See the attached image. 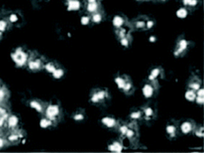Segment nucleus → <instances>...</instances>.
I'll list each match as a JSON object with an SVG mask.
<instances>
[{"mask_svg": "<svg viewBox=\"0 0 204 153\" xmlns=\"http://www.w3.org/2000/svg\"><path fill=\"white\" fill-rule=\"evenodd\" d=\"M128 38H129L127 36L121 38L120 42H121V44H122V45L125 46H127L129 44V40Z\"/></svg>", "mask_w": 204, "mask_h": 153, "instance_id": "obj_27", "label": "nucleus"}, {"mask_svg": "<svg viewBox=\"0 0 204 153\" xmlns=\"http://www.w3.org/2000/svg\"><path fill=\"white\" fill-rule=\"evenodd\" d=\"M193 134H195L198 137H203V127L201 125H196L194 130L193 131Z\"/></svg>", "mask_w": 204, "mask_h": 153, "instance_id": "obj_19", "label": "nucleus"}, {"mask_svg": "<svg viewBox=\"0 0 204 153\" xmlns=\"http://www.w3.org/2000/svg\"><path fill=\"white\" fill-rule=\"evenodd\" d=\"M131 79L129 77V76L124 75V74L123 75L120 74V75L116 76L114 81L118 86V88H119L120 90L122 91L123 88L125 87V86L126 85V84Z\"/></svg>", "mask_w": 204, "mask_h": 153, "instance_id": "obj_12", "label": "nucleus"}, {"mask_svg": "<svg viewBox=\"0 0 204 153\" xmlns=\"http://www.w3.org/2000/svg\"><path fill=\"white\" fill-rule=\"evenodd\" d=\"M188 88L193 91H197L201 87V80L197 76H193L188 82Z\"/></svg>", "mask_w": 204, "mask_h": 153, "instance_id": "obj_14", "label": "nucleus"}, {"mask_svg": "<svg viewBox=\"0 0 204 153\" xmlns=\"http://www.w3.org/2000/svg\"><path fill=\"white\" fill-rule=\"evenodd\" d=\"M178 16L180 18H184L187 15V10L186 8H180L177 12Z\"/></svg>", "mask_w": 204, "mask_h": 153, "instance_id": "obj_26", "label": "nucleus"}, {"mask_svg": "<svg viewBox=\"0 0 204 153\" xmlns=\"http://www.w3.org/2000/svg\"><path fill=\"white\" fill-rule=\"evenodd\" d=\"M124 148L123 143L120 140H113L108 144V150L115 152H120Z\"/></svg>", "mask_w": 204, "mask_h": 153, "instance_id": "obj_13", "label": "nucleus"}, {"mask_svg": "<svg viewBox=\"0 0 204 153\" xmlns=\"http://www.w3.org/2000/svg\"><path fill=\"white\" fill-rule=\"evenodd\" d=\"M54 76H55V77H61V76L63 75V71L61 70H59V69H56V70L54 71Z\"/></svg>", "mask_w": 204, "mask_h": 153, "instance_id": "obj_31", "label": "nucleus"}, {"mask_svg": "<svg viewBox=\"0 0 204 153\" xmlns=\"http://www.w3.org/2000/svg\"><path fill=\"white\" fill-rule=\"evenodd\" d=\"M27 65L32 70H39L43 67L42 61L38 57L30 58L27 61Z\"/></svg>", "mask_w": 204, "mask_h": 153, "instance_id": "obj_11", "label": "nucleus"}, {"mask_svg": "<svg viewBox=\"0 0 204 153\" xmlns=\"http://www.w3.org/2000/svg\"><path fill=\"white\" fill-rule=\"evenodd\" d=\"M14 60L16 61L17 64L23 65L24 63L27 62L29 58L27 55L23 50H17L14 54Z\"/></svg>", "mask_w": 204, "mask_h": 153, "instance_id": "obj_10", "label": "nucleus"}, {"mask_svg": "<svg viewBox=\"0 0 204 153\" xmlns=\"http://www.w3.org/2000/svg\"><path fill=\"white\" fill-rule=\"evenodd\" d=\"M8 122L9 126L14 127L17 124V118L14 116H10L9 118H8Z\"/></svg>", "mask_w": 204, "mask_h": 153, "instance_id": "obj_24", "label": "nucleus"}, {"mask_svg": "<svg viewBox=\"0 0 204 153\" xmlns=\"http://www.w3.org/2000/svg\"><path fill=\"white\" fill-rule=\"evenodd\" d=\"M85 118V112L83 110H81L78 112H76V113L74 115V119L76 121H81L84 120Z\"/></svg>", "mask_w": 204, "mask_h": 153, "instance_id": "obj_20", "label": "nucleus"}, {"mask_svg": "<svg viewBox=\"0 0 204 153\" xmlns=\"http://www.w3.org/2000/svg\"><path fill=\"white\" fill-rule=\"evenodd\" d=\"M99 4L97 0H87V10L89 13H95L99 11Z\"/></svg>", "mask_w": 204, "mask_h": 153, "instance_id": "obj_15", "label": "nucleus"}, {"mask_svg": "<svg viewBox=\"0 0 204 153\" xmlns=\"http://www.w3.org/2000/svg\"><path fill=\"white\" fill-rule=\"evenodd\" d=\"M197 4H198V0H190L189 4H188V6L191 7V8L195 7L197 5Z\"/></svg>", "mask_w": 204, "mask_h": 153, "instance_id": "obj_32", "label": "nucleus"}, {"mask_svg": "<svg viewBox=\"0 0 204 153\" xmlns=\"http://www.w3.org/2000/svg\"><path fill=\"white\" fill-rule=\"evenodd\" d=\"M8 92L4 88H0V102L6 100L8 98Z\"/></svg>", "mask_w": 204, "mask_h": 153, "instance_id": "obj_22", "label": "nucleus"}, {"mask_svg": "<svg viewBox=\"0 0 204 153\" xmlns=\"http://www.w3.org/2000/svg\"><path fill=\"white\" fill-rule=\"evenodd\" d=\"M178 122L179 131L185 135L193 133L196 126L195 122L192 119H184Z\"/></svg>", "mask_w": 204, "mask_h": 153, "instance_id": "obj_3", "label": "nucleus"}, {"mask_svg": "<svg viewBox=\"0 0 204 153\" xmlns=\"http://www.w3.org/2000/svg\"><path fill=\"white\" fill-rule=\"evenodd\" d=\"M7 22L5 20H0V31H3L6 29Z\"/></svg>", "mask_w": 204, "mask_h": 153, "instance_id": "obj_30", "label": "nucleus"}, {"mask_svg": "<svg viewBox=\"0 0 204 153\" xmlns=\"http://www.w3.org/2000/svg\"><path fill=\"white\" fill-rule=\"evenodd\" d=\"M5 118L4 117H2V116H0V127H2L4 125V122H5Z\"/></svg>", "mask_w": 204, "mask_h": 153, "instance_id": "obj_37", "label": "nucleus"}, {"mask_svg": "<svg viewBox=\"0 0 204 153\" xmlns=\"http://www.w3.org/2000/svg\"><path fill=\"white\" fill-rule=\"evenodd\" d=\"M167 136L170 140L175 139L179 134V128H178V122L174 120H172L167 122L166 128H165Z\"/></svg>", "mask_w": 204, "mask_h": 153, "instance_id": "obj_5", "label": "nucleus"}, {"mask_svg": "<svg viewBox=\"0 0 204 153\" xmlns=\"http://www.w3.org/2000/svg\"><path fill=\"white\" fill-rule=\"evenodd\" d=\"M6 114V109L2 108V107L0 106V116L2 117H5Z\"/></svg>", "mask_w": 204, "mask_h": 153, "instance_id": "obj_33", "label": "nucleus"}, {"mask_svg": "<svg viewBox=\"0 0 204 153\" xmlns=\"http://www.w3.org/2000/svg\"><path fill=\"white\" fill-rule=\"evenodd\" d=\"M188 44L189 43L188 42V41L185 38H180V39L178 40L176 47H175L174 51L175 56L180 57V56L184 55L186 51L188 50Z\"/></svg>", "mask_w": 204, "mask_h": 153, "instance_id": "obj_6", "label": "nucleus"}, {"mask_svg": "<svg viewBox=\"0 0 204 153\" xmlns=\"http://www.w3.org/2000/svg\"><path fill=\"white\" fill-rule=\"evenodd\" d=\"M72 6V8H73L74 7V9H77V8H78V6H79V4H78V2L73 1V2H72V4H70V6Z\"/></svg>", "mask_w": 204, "mask_h": 153, "instance_id": "obj_34", "label": "nucleus"}, {"mask_svg": "<svg viewBox=\"0 0 204 153\" xmlns=\"http://www.w3.org/2000/svg\"><path fill=\"white\" fill-rule=\"evenodd\" d=\"M46 68H47V70L48 71H51V72H54V71L56 70V68H55V66L53 63H48V64L46 65Z\"/></svg>", "mask_w": 204, "mask_h": 153, "instance_id": "obj_28", "label": "nucleus"}, {"mask_svg": "<svg viewBox=\"0 0 204 153\" xmlns=\"http://www.w3.org/2000/svg\"><path fill=\"white\" fill-rule=\"evenodd\" d=\"M61 113L60 108L56 104H51L49 106L46 110V114L48 118L51 121H56L57 117L59 116Z\"/></svg>", "mask_w": 204, "mask_h": 153, "instance_id": "obj_7", "label": "nucleus"}, {"mask_svg": "<svg viewBox=\"0 0 204 153\" xmlns=\"http://www.w3.org/2000/svg\"><path fill=\"white\" fill-rule=\"evenodd\" d=\"M159 2H165V1H167V0H159Z\"/></svg>", "mask_w": 204, "mask_h": 153, "instance_id": "obj_38", "label": "nucleus"}, {"mask_svg": "<svg viewBox=\"0 0 204 153\" xmlns=\"http://www.w3.org/2000/svg\"><path fill=\"white\" fill-rule=\"evenodd\" d=\"M6 142H7L6 140H4L2 138L0 137V148L3 147L5 146V144H6Z\"/></svg>", "mask_w": 204, "mask_h": 153, "instance_id": "obj_35", "label": "nucleus"}, {"mask_svg": "<svg viewBox=\"0 0 204 153\" xmlns=\"http://www.w3.org/2000/svg\"><path fill=\"white\" fill-rule=\"evenodd\" d=\"M195 101L197 102V104H199V105H202V104H203V97L196 95Z\"/></svg>", "mask_w": 204, "mask_h": 153, "instance_id": "obj_29", "label": "nucleus"}, {"mask_svg": "<svg viewBox=\"0 0 204 153\" xmlns=\"http://www.w3.org/2000/svg\"><path fill=\"white\" fill-rule=\"evenodd\" d=\"M32 106L33 108H35L36 110L38 112H42L44 110V108H43V105L42 104H40L39 102H38V101H33L32 103Z\"/></svg>", "mask_w": 204, "mask_h": 153, "instance_id": "obj_23", "label": "nucleus"}, {"mask_svg": "<svg viewBox=\"0 0 204 153\" xmlns=\"http://www.w3.org/2000/svg\"><path fill=\"white\" fill-rule=\"evenodd\" d=\"M102 19H103L102 14H101L99 11H97L96 12H95V13L92 14V20L94 22L98 23V22L102 21Z\"/></svg>", "mask_w": 204, "mask_h": 153, "instance_id": "obj_21", "label": "nucleus"}, {"mask_svg": "<svg viewBox=\"0 0 204 153\" xmlns=\"http://www.w3.org/2000/svg\"><path fill=\"white\" fill-rule=\"evenodd\" d=\"M185 98L188 101H195L196 98V91L191 90V89H188L185 93Z\"/></svg>", "mask_w": 204, "mask_h": 153, "instance_id": "obj_18", "label": "nucleus"}, {"mask_svg": "<svg viewBox=\"0 0 204 153\" xmlns=\"http://www.w3.org/2000/svg\"><path fill=\"white\" fill-rule=\"evenodd\" d=\"M144 114V120L146 121H152L156 118L157 116V108L153 103H148L142 107Z\"/></svg>", "mask_w": 204, "mask_h": 153, "instance_id": "obj_2", "label": "nucleus"}, {"mask_svg": "<svg viewBox=\"0 0 204 153\" xmlns=\"http://www.w3.org/2000/svg\"><path fill=\"white\" fill-rule=\"evenodd\" d=\"M137 1H140V0H137Z\"/></svg>", "mask_w": 204, "mask_h": 153, "instance_id": "obj_39", "label": "nucleus"}, {"mask_svg": "<svg viewBox=\"0 0 204 153\" xmlns=\"http://www.w3.org/2000/svg\"><path fill=\"white\" fill-rule=\"evenodd\" d=\"M125 21L126 20L125 19V17L120 16V15H118V16H114L113 19L114 26L117 28V29H118V28L122 27L125 25Z\"/></svg>", "mask_w": 204, "mask_h": 153, "instance_id": "obj_16", "label": "nucleus"}, {"mask_svg": "<svg viewBox=\"0 0 204 153\" xmlns=\"http://www.w3.org/2000/svg\"><path fill=\"white\" fill-rule=\"evenodd\" d=\"M130 121L137 122L139 121L144 120V114L142 108H135L131 110L129 114Z\"/></svg>", "mask_w": 204, "mask_h": 153, "instance_id": "obj_9", "label": "nucleus"}, {"mask_svg": "<svg viewBox=\"0 0 204 153\" xmlns=\"http://www.w3.org/2000/svg\"><path fill=\"white\" fill-rule=\"evenodd\" d=\"M134 27H135L137 29H140L144 30L147 28V21L142 18H139L137 19L135 22H134Z\"/></svg>", "mask_w": 204, "mask_h": 153, "instance_id": "obj_17", "label": "nucleus"}, {"mask_svg": "<svg viewBox=\"0 0 204 153\" xmlns=\"http://www.w3.org/2000/svg\"><path fill=\"white\" fill-rule=\"evenodd\" d=\"M102 123L104 127L108 129H117L118 121L112 116H106L103 117L101 120Z\"/></svg>", "mask_w": 204, "mask_h": 153, "instance_id": "obj_8", "label": "nucleus"}, {"mask_svg": "<svg viewBox=\"0 0 204 153\" xmlns=\"http://www.w3.org/2000/svg\"><path fill=\"white\" fill-rule=\"evenodd\" d=\"M158 87L159 85L148 80L144 83L142 91V93L145 98H151L156 94L157 91L158 90Z\"/></svg>", "mask_w": 204, "mask_h": 153, "instance_id": "obj_4", "label": "nucleus"}, {"mask_svg": "<svg viewBox=\"0 0 204 153\" xmlns=\"http://www.w3.org/2000/svg\"><path fill=\"white\" fill-rule=\"evenodd\" d=\"M110 98L109 91L105 88H96L93 89L90 95V101L95 105H103Z\"/></svg>", "mask_w": 204, "mask_h": 153, "instance_id": "obj_1", "label": "nucleus"}, {"mask_svg": "<svg viewBox=\"0 0 204 153\" xmlns=\"http://www.w3.org/2000/svg\"><path fill=\"white\" fill-rule=\"evenodd\" d=\"M89 21V18H87V17H83L82 19V22L83 24H87L88 22Z\"/></svg>", "mask_w": 204, "mask_h": 153, "instance_id": "obj_36", "label": "nucleus"}, {"mask_svg": "<svg viewBox=\"0 0 204 153\" xmlns=\"http://www.w3.org/2000/svg\"><path fill=\"white\" fill-rule=\"evenodd\" d=\"M19 140V136L16 134H12L8 137V142H16Z\"/></svg>", "mask_w": 204, "mask_h": 153, "instance_id": "obj_25", "label": "nucleus"}]
</instances>
